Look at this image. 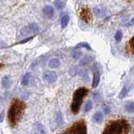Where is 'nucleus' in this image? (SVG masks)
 Instances as JSON below:
<instances>
[{"label": "nucleus", "instance_id": "1", "mask_svg": "<svg viewBox=\"0 0 134 134\" xmlns=\"http://www.w3.org/2000/svg\"><path fill=\"white\" fill-rule=\"evenodd\" d=\"M25 109V105L23 102L19 100H14L10 106L9 110L8 113V121L12 127L18 124L20 121L24 111Z\"/></svg>", "mask_w": 134, "mask_h": 134}, {"label": "nucleus", "instance_id": "2", "mask_svg": "<svg viewBox=\"0 0 134 134\" xmlns=\"http://www.w3.org/2000/svg\"><path fill=\"white\" fill-rule=\"evenodd\" d=\"M130 124L127 120L112 121L107 125L103 134H127L130 131Z\"/></svg>", "mask_w": 134, "mask_h": 134}, {"label": "nucleus", "instance_id": "3", "mask_svg": "<svg viewBox=\"0 0 134 134\" xmlns=\"http://www.w3.org/2000/svg\"><path fill=\"white\" fill-rule=\"evenodd\" d=\"M88 94V90L85 87L79 88L75 91L73 95V100L71 103V111L74 114H77L80 111V107L81 106L84 97Z\"/></svg>", "mask_w": 134, "mask_h": 134}, {"label": "nucleus", "instance_id": "4", "mask_svg": "<svg viewBox=\"0 0 134 134\" xmlns=\"http://www.w3.org/2000/svg\"><path fill=\"white\" fill-rule=\"evenodd\" d=\"M63 134H87L86 125L83 120L74 123L71 127L63 132Z\"/></svg>", "mask_w": 134, "mask_h": 134}, {"label": "nucleus", "instance_id": "5", "mask_svg": "<svg viewBox=\"0 0 134 134\" xmlns=\"http://www.w3.org/2000/svg\"><path fill=\"white\" fill-rule=\"evenodd\" d=\"M63 124V117L60 112H58L57 115L55 116V118L53 119L50 121V129L51 131H55L56 129H58L60 126Z\"/></svg>", "mask_w": 134, "mask_h": 134}, {"label": "nucleus", "instance_id": "6", "mask_svg": "<svg viewBox=\"0 0 134 134\" xmlns=\"http://www.w3.org/2000/svg\"><path fill=\"white\" fill-rule=\"evenodd\" d=\"M94 68L96 70L93 75V81H92V87H97L100 82V65L98 63H95Z\"/></svg>", "mask_w": 134, "mask_h": 134}, {"label": "nucleus", "instance_id": "7", "mask_svg": "<svg viewBox=\"0 0 134 134\" xmlns=\"http://www.w3.org/2000/svg\"><path fill=\"white\" fill-rule=\"evenodd\" d=\"M44 80L48 83H54L57 80V74L54 71H46L43 75Z\"/></svg>", "mask_w": 134, "mask_h": 134}, {"label": "nucleus", "instance_id": "8", "mask_svg": "<svg viewBox=\"0 0 134 134\" xmlns=\"http://www.w3.org/2000/svg\"><path fill=\"white\" fill-rule=\"evenodd\" d=\"M80 17H81L84 21H86V23L91 22V19H92L91 12L86 8H84L81 10V12H80Z\"/></svg>", "mask_w": 134, "mask_h": 134}, {"label": "nucleus", "instance_id": "9", "mask_svg": "<svg viewBox=\"0 0 134 134\" xmlns=\"http://www.w3.org/2000/svg\"><path fill=\"white\" fill-rule=\"evenodd\" d=\"M43 13H44V14L46 16V17H48V18H52V17L54 16V8L51 7V6H45L43 8Z\"/></svg>", "mask_w": 134, "mask_h": 134}, {"label": "nucleus", "instance_id": "10", "mask_svg": "<svg viewBox=\"0 0 134 134\" xmlns=\"http://www.w3.org/2000/svg\"><path fill=\"white\" fill-rule=\"evenodd\" d=\"M60 65V61L59 59L57 58H53L51 59L49 63H48V65L49 68H51V69H54V68H57V67H59Z\"/></svg>", "mask_w": 134, "mask_h": 134}, {"label": "nucleus", "instance_id": "11", "mask_svg": "<svg viewBox=\"0 0 134 134\" xmlns=\"http://www.w3.org/2000/svg\"><path fill=\"white\" fill-rule=\"evenodd\" d=\"M93 60H94L93 56H91V55L85 56L84 58H82L81 60H80V65H86L87 64H89V63L91 62Z\"/></svg>", "mask_w": 134, "mask_h": 134}, {"label": "nucleus", "instance_id": "12", "mask_svg": "<svg viewBox=\"0 0 134 134\" xmlns=\"http://www.w3.org/2000/svg\"><path fill=\"white\" fill-rule=\"evenodd\" d=\"M93 120L96 123H100L103 121V114L100 111L96 112L93 116Z\"/></svg>", "mask_w": 134, "mask_h": 134}, {"label": "nucleus", "instance_id": "13", "mask_svg": "<svg viewBox=\"0 0 134 134\" xmlns=\"http://www.w3.org/2000/svg\"><path fill=\"white\" fill-rule=\"evenodd\" d=\"M35 127L37 129L38 132H39L40 134H47V132H46L45 127L41 123H40V122L35 123Z\"/></svg>", "mask_w": 134, "mask_h": 134}, {"label": "nucleus", "instance_id": "14", "mask_svg": "<svg viewBox=\"0 0 134 134\" xmlns=\"http://www.w3.org/2000/svg\"><path fill=\"white\" fill-rule=\"evenodd\" d=\"M69 21H70V17H69V15H64V16H63L62 18H61V21H60L61 28L62 29H65L67 26V24H68Z\"/></svg>", "mask_w": 134, "mask_h": 134}, {"label": "nucleus", "instance_id": "15", "mask_svg": "<svg viewBox=\"0 0 134 134\" xmlns=\"http://www.w3.org/2000/svg\"><path fill=\"white\" fill-rule=\"evenodd\" d=\"M29 80H30V74L29 73H26L24 77L22 78V81H21V84H22V86H28L29 83Z\"/></svg>", "mask_w": 134, "mask_h": 134}, {"label": "nucleus", "instance_id": "16", "mask_svg": "<svg viewBox=\"0 0 134 134\" xmlns=\"http://www.w3.org/2000/svg\"><path fill=\"white\" fill-rule=\"evenodd\" d=\"M28 29L29 32H33V33H36L39 31V26H38V24L34 23V24H30L28 26Z\"/></svg>", "mask_w": 134, "mask_h": 134}, {"label": "nucleus", "instance_id": "17", "mask_svg": "<svg viewBox=\"0 0 134 134\" xmlns=\"http://www.w3.org/2000/svg\"><path fill=\"white\" fill-rule=\"evenodd\" d=\"M2 85L3 87L5 88H8L10 86V80L8 76H3V78L2 79Z\"/></svg>", "mask_w": 134, "mask_h": 134}, {"label": "nucleus", "instance_id": "18", "mask_svg": "<svg viewBox=\"0 0 134 134\" xmlns=\"http://www.w3.org/2000/svg\"><path fill=\"white\" fill-rule=\"evenodd\" d=\"M133 37L132 38L131 40H129V42L127 44V50L130 53V54H132L133 53Z\"/></svg>", "mask_w": 134, "mask_h": 134}, {"label": "nucleus", "instance_id": "19", "mask_svg": "<svg viewBox=\"0 0 134 134\" xmlns=\"http://www.w3.org/2000/svg\"><path fill=\"white\" fill-rule=\"evenodd\" d=\"M92 107H93V102H92V100H88L85 106V108H84V111L87 112V111H91Z\"/></svg>", "mask_w": 134, "mask_h": 134}, {"label": "nucleus", "instance_id": "20", "mask_svg": "<svg viewBox=\"0 0 134 134\" xmlns=\"http://www.w3.org/2000/svg\"><path fill=\"white\" fill-rule=\"evenodd\" d=\"M127 92H128V88H127V86H124V87L122 88V90H121V91L120 92V95H119V98H121V99L124 98L125 96H127Z\"/></svg>", "mask_w": 134, "mask_h": 134}, {"label": "nucleus", "instance_id": "21", "mask_svg": "<svg viewBox=\"0 0 134 134\" xmlns=\"http://www.w3.org/2000/svg\"><path fill=\"white\" fill-rule=\"evenodd\" d=\"M126 111H127L130 113H133L134 112V103L131 102L127 104V106H126Z\"/></svg>", "mask_w": 134, "mask_h": 134}, {"label": "nucleus", "instance_id": "22", "mask_svg": "<svg viewBox=\"0 0 134 134\" xmlns=\"http://www.w3.org/2000/svg\"><path fill=\"white\" fill-rule=\"evenodd\" d=\"M76 47H84V48H86L88 49H91L90 44H88V43H86V42H81V43H79L76 45Z\"/></svg>", "mask_w": 134, "mask_h": 134}, {"label": "nucleus", "instance_id": "23", "mask_svg": "<svg viewBox=\"0 0 134 134\" xmlns=\"http://www.w3.org/2000/svg\"><path fill=\"white\" fill-rule=\"evenodd\" d=\"M94 14H95L96 16H97V17H100V16L103 15L102 10H100V8H99L98 7H96V8H94Z\"/></svg>", "mask_w": 134, "mask_h": 134}, {"label": "nucleus", "instance_id": "24", "mask_svg": "<svg viewBox=\"0 0 134 134\" xmlns=\"http://www.w3.org/2000/svg\"><path fill=\"white\" fill-rule=\"evenodd\" d=\"M121 38H122V33H121V31H117L115 35V40L116 41H121Z\"/></svg>", "mask_w": 134, "mask_h": 134}, {"label": "nucleus", "instance_id": "25", "mask_svg": "<svg viewBox=\"0 0 134 134\" xmlns=\"http://www.w3.org/2000/svg\"><path fill=\"white\" fill-rule=\"evenodd\" d=\"M81 53L80 51H73L72 54H71V55H72V57L75 59H78V58H80V56H81Z\"/></svg>", "mask_w": 134, "mask_h": 134}, {"label": "nucleus", "instance_id": "26", "mask_svg": "<svg viewBox=\"0 0 134 134\" xmlns=\"http://www.w3.org/2000/svg\"><path fill=\"white\" fill-rule=\"evenodd\" d=\"M54 6H55L58 9H61V8H63V7L65 6V4H64V3H62V2H60V3L56 2L55 3H54Z\"/></svg>", "mask_w": 134, "mask_h": 134}, {"label": "nucleus", "instance_id": "27", "mask_svg": "<svg viewBox=\"0 0 134 134\" xmlns=\"http://www.w3.org/2000/svg\"><path fill=\"white\" fill-rule=\"evenodd\" d=\"M29 33V30L28 27H24L21 29V34H22V35H27Z\"/></svg>", "mask_w": 134, "mask_h": 134}, {"label": "nucleus", "instance_id": "28", "mask_svg": "<svg viewBox=\"0 0 134 134\" xmlns=\"http://www.w3.org/2000/svg\"><path fill=\"white\" fill-rule=\"evenodd\" d=\"M32 39H33V37H29V38H28V39H24V40L20 41V42H19V44H24V43H26V42H28V41H29V40H31Z\"/></svg>", "mask_w": 134, "mask_h": 134}, {"label": "nucleus", "instance_id": "29", "mask_svg": "<svg viewBox=\"0 0 134 134\" xmlns=\"http://www.w3.org/2000/svg\"><path fill=\"white\" fill-rule=\"evenodd\" d=\"M105 111H106V113H107V114H108V113H109V111H110V110H109V108L107 107V108H106V109H105Z\"/></svg>", "mask_w": 134, "mask_h": 134}, {"label": "nucleus", "instance_id": "30", "mask_svg": "<svg viewBox=\"0 0 134 134\" xmlns=\"http://www.w3.org/2000/svg\"><path fill=\"white\" fill-rule=\"evenodd\" d=\"M57 1H60V0H57Z\"/></svg>", "mask_w": 134, "mask_h": 134}]
</instances>
